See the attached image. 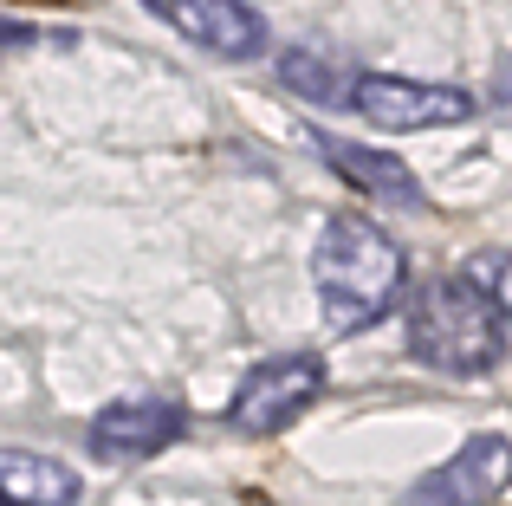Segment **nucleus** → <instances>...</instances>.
I'll use <instances>...</instances> for the list:
<instances>
[{"label": "nucleus", "instance_id": "nucleus-2", "mask_svg": "<svg viewBox=\"0 0 512 506\" xmlns=\"http://www.w3.org/2000/svg\"><path fill=\"white\" fill-rule=\"evenodd\" d=\"M409 351L441 377H487L506 357V318L480 279H428L409 305Z\"/></svg>", "mask_w": 512, "mask_h": 506}, {"label": "nucleus", "instance_id": "nucleus-12", "mask_svg": "<svg viewBox=\"0 0 512 506\" xmlns=\"http://www.w3.org/2000/svg\"><path fill=\"white\" fill-rule=\"evenodd\" d=\"M493 98H500L506 111H512V65H506V72H500V91H493Z\"/></svg>", "mask_w": 512, "mask_h": 506}, {"label": "nucleus", "instance_id": "nucleus-5", "mask_svg": "<svg viewBox=\"0 0 512 506\" xmlns=\"http://www.w3.org/2000/svg\"><path fill=\"white\" fill-rule=\"evenodd\" d=\"M182 435H188L182 396H117V403H104L91 416L85 442L98 461H150L163 448H175Z\"/></svg>", "mask_w": 512, "mask_h": 506}, {"label": "nucleus", "instance_id": "nucleus-7", "mask_svg": "<svg viewBox=\"0 0 512 506\" xmlns=\"http://www.w3.org/2000/svg\"><path fill=\"white\" fill-rule=\"evenodd\" d=\"M156 7L188 46L214 52V59H260L266 52V20L253 0H156Z\"/></svg>", "mask_w": 512, "mask_h": 506}, {"label": "nucleus", "instance_id": "nucleus-6", "mask_svg": "<svg viewBox=\"0 0 512 506\" xmlns=\"http://www.w3.org/2000/svg\"><path fill=\"white\" fill-rule=\"evenodd\" d=\"M512 487V442L506 435H474L441 461L428 481L409 487L402 506H487Z\"/></svg>", "mask_w": 512, "mask_h": 506}, {"label": "nucleus", "instance_id": "nucleus-9", "mask_svg": "<svg viewBox=\"0 0 512 506\" xmlns=\"http://www.w3.org/2000/svg\"><path fill=\"white\" fill-rule=\"evenodd\" d=\"M78 500H85L78 468L33 455V448H0V506H78Z\"/></svg>", "mask_w": 512, "mask_h": 506}, {"label": "nucleus", "instance_id": "nucleus-1", "mask_svg": "<svg viewBox=\"0 0 512 506\" xmlns=\"http://www.w3.org/2000/svg\"><path fill=\"white\" fill-rule=\"evenodd\" d=\"M409 260L370 215H331L312 247V286L331 331H370L396 312Z\"/></svg>", "mask_w": 512, "mask_h": 506}, {"label": "nucleus", "instance_id": "nucleus-11", "mask_svg": "<svg viewBox=\"0 0 512 506\" xmlns=\"http://www.w3.org/2000/svg\"><path fill=\"white\" fill-rule=\"evenodd\" d=\"M487 299L500 305V318H512V253L500 260V273H493V286H487Z\"/></svg>", "mask_w": 512, "mask_h": 506}, {"label": "nucleus", "instance_id": "nucleus-10", "mask_svg": "<svg viewBox=\"0 0 512 506\" xmlns=\"http://www.w3.org/2000/svg\"><path fill=\"white\" fill-rule=\"evenodd\" d=\"M279 85L312 98V104H350V91H344L350 78L331 59H318V52H286V59H279Z\"/></svg>", "mask_w": 512, "mask_h": 506}, {"label": "nucleus", "instance_id": "nucleus-8", "mask_svg": "<svg viewBox=\"0 0 512 506\" xmlns=\"http://www.w3.org/2000/svg\"><path fill=\"white\" fill-rule=\"evenodd\" d=\"M318 150H325V163L338 169L350 189L370 195V202H396V208L422 202V182H415V169L402 163V156L370 150V143H350V137H318Z\"/></svg>", "mask_w": 512, "mask_h": 506}, {"label": "nucleus", "instance_id": "nucleus-3", "mask_svg": "<svg viewBox=\"0 0 512 506\" xmlns=\"http://www.w3.org/2000/svg\"><path fill=\"white\" fill-rule=\"evenodd\" d=\"M325 383H331V370H325L318 351H279V357H266V364H253L247 377H240L227 422H234L240 435H279L325 396Z\"/></svg>", "mask_w": 512, "mask_h": 506}, {"label": "nucleus", "instance_id": "nucleus-4", "mask_svg": "<svg viewBox=\"0 0 512 506\" xmlns=\"http://www.w3.org/2000/svg\"><path fill=\"white\" fill-rule=\"evenodd\" d=\"M350 111L376 130H448L474 117V91L435 85V78H402V72H363L350 78Z\"/></svg>", "mask_w": 512, "mask_h": 506}]
</instances>
